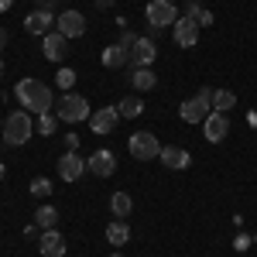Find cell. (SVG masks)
Instances as JSON below:
<instances>
[{
  "label": "cell",
  "instance_id": "1f68e13d",
  "mask_svg": "<svg viewBox=\"0 0 257 257\" xmlns=\"http://www.w3.org/2000/svg\"><path fill=\"white\" fill-rule=\"evenodd\" d=\"M0 178H4V165H0Z\"/></svg>",
  "mask_w": 257,
  "mask_h": 257
},
{
  "label": "cell",
  "instance_id": "5b68a950",
  "mask_svg": "<svg viewBox=\"0 0 257 257\" xmlns=\"http://www.w3.org/2000/svg\"><path fill=\"white\" fill-rule=\"evenodd\" d=\"M127 148H131V155H134L138 161H151V158L161 155V144H158V138H155L151 131H134Z\"/></svg>",
  "mask_w": 257,
  "mask_h": 257
},
{
  "label": "cell",
  "instance_id": "8fae6325",
  "mask_svg": "<svg viewBox=\"0 0 257 257\" xmlns=\"http://www.w3.org/2000/svg\"><path fill=\"white\" fill-rule=\"evenodd\" d=\"M41 52H45V59H48V62H62L65 55H69V38L59 35V31H48L45 41H41Z\"/></svg>",
  "mask_w": 257,
  "mask_h": 257
},
{
  "label": "cell",
  "instance_id": "d6a6232c",
  "mask_svg": "<svg viewBox=\"0 0 257 257\" xmlns=\"http://www.w3.org/2000/svg\"><path fill=\"white\" fill-rule=\"evenodd\" d=\"M0 131H4V120H0Z\"/></svg>",
  "mask_w": 257,
  "mask_h": 257
},
{
  "label": "cell",
  "instance_id": "6da1fadb",
  "mask_svg": "<svg viewBox=\"0 0 257 257\" xmlns=\"http://www.w3.org/2000/svg\"><path fill=\"white\" fill-rule=\"evenodd\" d=\"M14 96H18V103L28 110V113H38V117L55 110L52 89H48L45 82H38V79H21L18 86H14Z\"/></svg>",
  "mask_w": 257,
  "mask_h": 257
},
{
  "label": "cell",
  "instance_id": "7a4b0ae2",
  "mask_svg": "<svg viewBox=\"0 0 257 257\" xmlns=\"http://www.w3.org/2000/svg\"><path fill=\"white\" fill-rule=\"evenodd\" d=\"M35 134V123H31V113L28 110H14L11 117L4 120V131H0V138L4 144H11V148H21V144H28Z\"/></svg>",
  "mask_w": 257,
  "mask_h": 257
},
{
  "label": "cell",
  "instance_id": "cb8c5ba5",
  "mask_svg": "<svg viewBox=\"0 0 257 257\" xmlns=\"http://www.w3.org/2000/svg\"><path fill=\"white\" fill-rule=\"evenodd\" d=\"M233 103H237L233 89H216V93H213V110H219V113L233 110Z\"/></svg>",
  "mask_w": 257,
  "mask_h": 257
},
{
  "label": "cell",
  "instance_id": "44dd1931",
  "mask_svg": "<svg viewBox=\"0 0 257 257\" xmlns=\"http://www.w3.org/2000/svg\"><path fill=\"white\" fill-rule=\"evenodd\" d=\"M131 82H134V89H141V93H148V89H155V86H158V76H155L151 69H134V76H131Z\"/></svg>",
  "mask_w": 257,
  "mask_h": 257
},
{
  "label": "cell",
  "instance_id": "ba28073f",
  "mask_svg": "<svg viewBox=\"0 0 257 257\" xmlns=\"http://www.w3.org/2000/svg\"><path fill=\"white\" fill-rule=\"evenodd\" d=\"M202 134H206V141H209V144L226 141V134H230V117H226V113H219V110H213L209 117L202 120Z\"/></svg>",
  "mask_w": 257,
  "mask_h": 257
},
{
  "label": "cell",
  "instance_id": "484cf974",
  "mask_svg": "<svg viewBox=\"0 0 257 257\" xmlns=\"http://www.w3.org/2000/svg\"><path fill=\"white\" fill-rule=\"evenodd\" d=\"M72 82H76V72H72V69H69V65H65V69H59V72H55V86H59L62 93H69V89H72Z\"/></svg>",
  "mask_w": 257,
  "mask_h": 257
},
{
  "label": "cell",
  "instance_id": "9a60e30c",
  "mask_svg": "<svg viewBox=\"0 0 257 257\" xmlns=\"http://www.w3.org/2000/svg\"><path fill=\"white\" fill-rule=\"evenodd\" d=\"M82 172H86V158H79L76 151H65V155L59 158V175L65 178V182L82 178Z\"/></svg>",
  "mask_w": 257,
  "mask_h": 257
},
{
  "label": "cell",
  "instance_id": "8992f818",
  "mask_svg": "<svg viewBox=\"0 0 257 257\" xmlns=\"http://www.w3.org/2000/svg\"><path fill=\"white\" fill-rule=\"evenodd\" d=\"M144 18H148V24H155V28H172L178 21V11H175L172 0H148Z\"/></svg>",
  "mask_w": 257,
  "mask_h": 257
},
{
  "label": "cell",
  "instance_id": "83f0119b",
  "mask_svg": "<svg viewBox=\"0 0 257 257\" xmlns=\"http://www.w3.org/2000/svg\"><path fill=\"white\" fill-rule=\"evenodd\" d=\"M199 14H202V7H199V0H185V18L199 21Z\"/></svg>",
  "mask_w": 257,
  "mask_h": 257
},
{
  "label": "cell",
  "instance_id": "277c9868",
  "mask_svg": "<svg viewBox=\"0 0 257 257\" xmlns=\"http://www.w3.org/2000/svg\"><path fill=\"white\" fill-rule=\"evenodd\" d=\"M55 117L62 123H82V120H89V103L79 93H62L55 99Z\"/></svg>",
  "mask_w": 257,
  "mask_h": 257
},
{
  "label": "cell",
  "instance_id": "5bb4252c",
  "mask_svg": "<svg viewBox=\"0 0 257 257\" xmlns=\"http://www.w3.org/2000/svg\"><path fill=\"white\" fill-rule=\"evenodd\" d=\"M172 28H175V45L178 48H192L199 41V24L192 18H178Z\"/></svg>",
  "mask_w": 257,
  "mask_h": 257
},
{
  "label": "cell",
  "instance_id": "ffe728a7",
  "mask_svg": "<svg viewBox=\"0 0 257 257\" xmlns=\"http://www.w3.org/2000/svg\"><path fill=\"white\" fill-rule=\"evenodd\" d=\"M117 113H120L123 120H134V117H141V113H144V103H141L138 96H123V99L117 103Z\"/></svg>",
  "mask_w": 257,
  "mask_h": 257
},
{
  "label": "cell",
  "instance_id": "9c48e42d",
  "mask_svg": "<svg viewBox=\"0 0 257 257\" xmlns=\"http://www.w3.org/2000/svg\"><path fill=\"white\" fill-rule=\"evenodd\" d=\"M55 28L65 38H82L86 35V18H82L79 11H62L59 18H55Z\"/></svg>",
  "mask_w": 257,
  "mask_h": 257
},
{
  "label": "cell",
  "instance_id": "e0dca14e",
  "mask_svg": "<svg viewBox=\"0 0 257 257\" xmlns=\"http://www.w3.org/2000/svg\"><path fill=\"white\" fill-rule=\"evenodd\" d=\"M103 65L106 69H123V65H131V48H123V45H106L103 48Z\"/></svg>",
  "mask_w": 257,
  "mask_h": 257
},
{
  "label": "cell",
  "instance_id": "d6986e66",
  "mask_svg": "<svg viewBox=\"0 0 257 257\" xmlns=\"http://www.w3.org/2000/svg\"><path fill=\"white\" fill-rule=\"evenodd\" d=\"M106 240H110L113 247H123V243L131 240V226H127L123 219H113V223L106 226Z\"/></svg>",
  "mask_w": 257,
  "mask_h": 257
},
{
  "label": "cell",
  "instance_id": "d4e9b609",
  "mask_svg": "<svg viewBox=\"0 0 257 257\" xmlns=\"http://www.w3.org/2000/svg\"><path fill=\"white\" fill-rule=\"evenodd\" d=\"M59 123H62V120L55 117V113H41V117H38V134H45V138H52Z\"/></svg>",
  "mask_w": 257,
  "mask_h": 257
},
{
  "label": "cell",
  "instance_id": "7402d4cb",
  "mask_svg": "<svg viewBox=\"0 0 257 257\" xmlns=\"http://www.w3.org/2000/svg\"><path fill=\"white\" fill-rule=\"evenodd\" d=\"M110 209L117 213V219H127V216H131V209H134V199L127 196V192H113V199H110Z\"/></svg>",
  "mask_w": 257,
  "mask_h": 257
},
{
  "label": "cell",
  "instance_id": "603a6c76",
  "mask_svg": "<svg viewBox=\"0 0 257 257\" xmlns=\"http://www.w3.org/2000/svg\"><path fill=\"white\" fill-rule=\"evenodd\" d=\"M35 223H38L41 230H55V223H59V209H55V206H41L38 213H35Z\"/></svg>",
  "mask_w": 257,
  "mask_h": 257
},
{
  "label": "cell",
  "instance_id": "3957f363",
  "mask_svg": "<svg viewBox=\"0 0 257 257\" xmlns=\"http://www.w3.org/2000/svg\"><path fill=\"white\" fill-rule=\"evenodd\" d=\"M213 93H216V89L202 86L196 96H189L182 106H178V117L185 120V123H202V120L213 113Z\"/></svg>",
  "mask_w": 257,
  "mask_h": 257
},
{
  "label": "cell",
  "instance_id": "52a82bcc",
  "mask_svg": "<svg viewBox=\"0 0 257 257\" xmlns=\"http://www.w3.org/2000/svg\"><path fill=\"white\" fill-rule=\"evenodd\" d=\"M158 59V48H155V38H148V35H141L134 41V48H131V65L134 69H151V62Z\"/></svg>",
  "mask_w": 257,
  "mask_h": 257
},
{
  "label": "cell",
  "instance_id": "f1b7e54d",
  "mask_svg": "<svg viewBox=\"0 0 257 257\" xmlns=\"http://www.w3.org/2000/svg\"><path fill=\"white\" fill-rule=\"evenodd\" d=\"M134 41H138V35H131V31L120 35V45H123V48H134Z\"/></svg>",
  "mask_w": 257,
  "mask_h": 257
},
{
  "label": "cell",
  "instance_id": "4fadbf2b",
  "mask_svg": "<svg viewBox=\"0 0 257 257\" xmlns=\"http://www.w3.org/2000/svg\"><path fill=\"white\" fill-rule=\"evenodd\" d=\"M38 250H41V257H65V237L59 230H41Z\"/></svg>",
  "mask_w": 257,
  "mask_h": 257
},
{
  "label": "cell",
  "instance_id": "7c38bea8",
  "mask_svg": "<svg viewBox=\"0 0 257 257\" xmlns=\"http://www.w3.org/2000/svg\"><path fill=\"white\" fill-rule=\"evenodd\" d=\"M52 24H55V14H52V11H31V14L24 18V31L45 38V35L52 31Z\"/></svg>",
  "mask_w": 257,
  "mask_h": 257
},
{
  "label": "cell",
  "instance_id": "4dcf8cb0",
  "mask_svg": "<svg viewBox=\"0 0 257 257\" xmlns=\"http://www.w3.org/2000/svg\"><path fill=\"white\" fill-rule=\"evenodd\" d=\"M4 45H7V31L0 28V48H4Z\"/></svg>",
  "mask_w": 257,
  "mask_h": 257
},
{
  "label": "cell",
  "instance_id": "f546056e",
  "mask_svg": "<svg viewBox=\"0 0 257 257\" xmlns=\"http://www.w3.org/2000/svg\"><path fill=\"white\" fill-rule=\"evenodd\" d=\"M11 4H14V0H0V14H4V11H11Z\"/></svg>",
  "mask_w": 257,
  "mask_h": 257
},
{
  "label": "cell",
  "instance_id": "ac0fdd59",
  "mask_svg": "<svg viewBox=\"0 0 257 257\" xmlns=\"http://www.w3.org/2000/svg\"><path fill=\"white\" fill-rule=\"evenodd\" d=\"M158 161L165 165V168H185L189 165V151L185 148H175V144H168V148H161V155H158Z\"/></svg>",
  "mask_w": 257,
  "mask_h": 257
},
{
  "label": "cell",
  "instance_id": "4316f807",
  "mask_svg": "<svg viewBox=\"0 0 257 257\" xmlns=\"http://www.w3.org/2000/svg\"><path fill=\"white\" fill-rule=\"evenodd\" d=\"M48 192H52V182L48 178H35L31 182V196H48Z\"/></svg>",
  "mask_w": 257,
  "mask_h": 257
},
{
  "label": "cell",
  "instance_id": "30bf717a",
  "mask_svg": "<svg viewBox=\"0 0 257 257\" xmlns=\"http://www.w3.org/2000/svg\"><path fill=\"white\" fill-rule=\"evenodd\" d=\"M113 168H117V158H113V151H106V148L93 151V158H86V172H93L96 178H110Z\"/></svg>",
  "mask_w": 257,
  "mask_h": 257
},
{
  "label": "cell",
  "instance_id": "2e32d148",
  "mask_svg": "<svg viewBox=\"0 0 257 257\" xmlns=\"http://www.w3.org/2000/svg\"><path fill=\"white\" fill-rule=\"evenodd\" d=\"M117 106H103V110H96V113H89V127H93V134H110L113 127H117Z\"/></svg>",
  "mask_w": 257,
  "mask_h": 257
},
{
  "label": "cell",
  "instance_id": "836d02e7",
  "mask_svg": "<svg viewBox=\"0 0 257 257\" xmlns=\"http://www.w3.org/2000/svg\"><path fill=\"white\" fill-rule=\"evenodd\" d=\"M110 257H120V254H110Z\"/></svg>",
  "mask_w": 257,
  "mask_h": 257
}]
</instances>
